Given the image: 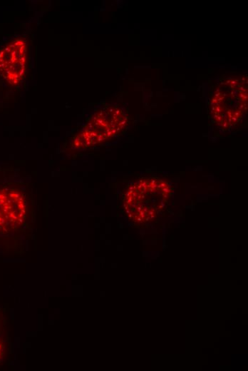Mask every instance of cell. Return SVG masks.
Listing matches in <instances>:
<instances>
[{"label":"cell","mask_w":248,"mask_h":371,"mask_svg":"<svg viewBox=\"0 0 248 371\" xmlns=\"http://www.w3.org/2000/svg\"><path fill=\"white\" fill-rule=\"evenodd\" d=\"M2 350H3L2 345H1V343L0 342V358L2 355Z\"/></svg>","instance_id":"4"},{"label":"cell","mask_w":248,"mask_h":371,"mask_svg":"<svg viewBox=\"0 0 248 371\" xmlns=\"http://www.w3.org/2000/svg\"><path fill=\"white\" fill-rule=\"evenodd\" d=\"M31 197L32 192L28 191L26 186L0 188V234L9 233L23 225Z\"/></svg>","instance_id":"2"},{"label":"cell","mask_w":248,"mask_h":371,"mask_svg":"<svg viewBox=\"0 0 248 371\" xmlns=\"http://www.w3.org/2000/svg\"><path fill=\"white\" fill-rule=\"evenodd\" d=\"M125 124V116L116 108L103 109L88 120L71 139L72 147H91L118 133Z\"/></svg>","instance_id":"1"},{"label":"cell","mask_w":248,"mask_h":371,"mask_svg":"<svg viewBox=\"0 0 248 371\" xmlns=\"http://www.w3.org/2000/svg\"><path fill=\"white\" fill-rule=\"evenodd\" d=\"M27 44L16 39L0 53V70L3 76L13 84L23 78L26 63Z\"/></svg>","instance_id":"3"}]
</instances>
